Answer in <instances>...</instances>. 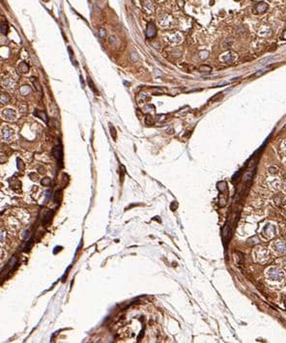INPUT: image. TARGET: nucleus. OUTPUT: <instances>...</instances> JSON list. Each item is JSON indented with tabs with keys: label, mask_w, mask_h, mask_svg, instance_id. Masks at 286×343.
Returning <instances> with one entry per match:
<instances>
[{
	"label": "nucleus",
	"mask_w": 286,
	"mask_h": 343,
	"mask_svg": "<svg viewBox=\"0 0 286 343\" xmlns=\"http://www.w3.org/2000/svg\"><path fill=\"white\" fill-rule=\"evenodd\" d=\"M266 274L268 278L274 280V281H280V280L283 279V276H284L283 272H282L279 268L274 267V266L268 268Z\"/></svg>",
	"instance_id": "obj_1"
},
{
	"label": "nucleus",
	"mask_w": 286,
	"mask_h": 343,
	"mask_svg": "<svg viewBox=\"0 0 286 343\" xmlns=\"http://www.w3.org/2000/svg\"><path fill=\"white\" fill-rule=\"evenodd\" d=\"M0 117L8 122H14L17 119V112L13 108H3L0 111Z\"/></svg>",
	"instance_id": "obj_2"
},
{
	"label": "nucleus",
	"mask_w": 286,
	"mask_h": 343,
	"mask_svg": "<svg viewBox=\"0 0 286 343\" xmlns=\"http://www.w3.org/2000/svg\"><path fill=\"white\" fill-rule=\"evenodd\" d=\"M1 137L2 139L4 140L5 142H10L12 141V139L14 137V132L13 131L11 130L9 127H4L2 129V132H1Z\"/></svg>",
	"instance_id": "obj_3"
},
{
	"label": "nucleus",
	"mask_w": 286,
	"mask_h": 343,
	"mask_svg": "<svg viewBox=\"0 0 286 343\" xmlns=\"http://www.w3.org/2000/svg\"><path fill=\"white\" fill-rule=\"evenodd\" d=\"M273 249L277 253L284 254L286 253V243L284 241H281V240H278V241H276L273 244Z\"/></svg>",
	"instance_id": "obj_4"
},
{
	"label": "nucleus",
	"mask_w": 286,
	"mask_h": 343,
	"mask_svg": "<svg viewBox=\"0 0 286 343\" xmlns=\"http://www.w3.org/2000/svg\"><path fill=\"white\" fill-rule=\"evenodd\" d=\"M157 34V29L156 26L153 23H149L147 26V30H146V36L147 38H153Z\"/></svg>",
	"instance_id": "obj_5"
},
{
	"label": "nucleus",
	"mask_w": 286,
	"mask_h": 343,
	"mask_svg": "<svg viewBox=\"0 0 286 343\" xmlns=\"http://www.w3.org/2000/svg\"><path fill=\"white\" fill-rule=\"evenodd\" d=\"M268 9V5L266 4L265 2H260L259 4L256 6L255 8V13L256 14H263L265 13Z\"/></svg>",
	"instance_id": "obj_6"
},
{
	"label": "nucleus",
	"mask_w": 286,
	"mask_h": 343,
	"mask_svg": "<svg viewBox=\"0 0 286 343\" xmlns=\"http://www.w3.org/2000/svg\"><path fill=\"white\" fill-rule=\"evenodd\" d=\"M53 155H54V157L57 158V161H59V163H61L62 158H63V152H62L61 147H59V146L55 147V148L53 149Z\"/></svg>",
	"instance_id": "obj_7"
},
{
	"label": "nucleus",
	"mask_w": 286,
	"mask_h": 343,
	"mask_svg": "<svg viewBox=\"0 0 286 343\" xmlns=\"http://www.w3.org/2000/svg\"><path fill=\"white\" fill-rule=\"evenodd\" d=\"M14 84H15L14 80L9 76H6L2 79V85L6 88H12L14 86Z\"/></svg>",
	"instance_id": "obj_8"
},
{
	"label": "nucleus",
	"mask_w": 286,
	"mask_h": 343,
	"mask_svg": "<svg viewBox=\"0 0 286 343\" xmlns=\"http://www.w3.org/2000/svg\"><path fill=\"white\" fill-rule=\"evenodd\" d=\"M29 71V66L26 62H21L17 67V72L20 73H26Z\"/></svg>",
	"instance_id": "obj_9"
},
{
	"label": "nucleus",
	"mask_w": 286,
	"mask_h": 343,
	"mask_svg": "<svg viewBox=\"0 0 286 343\" xmlns=\"http://www.w3.org/2000/svg\"><path fill=\"white\" fill-rule=\"evenodd\" d=\"M11 97L9 94L7 93H0V104L2 105H7L8 102H10Z\"/></svg>",
	"instance_id": "obj_10"
},
{
	"label": "nucleus",
	"mask_w": 286,
	"mask_h": 343,
	"mask_svg": "<svg viewBox=\"0 0 286 343\" xmlns=\"http://www.w3.org/2000/svg\"><path fill=\"white\" fill-rule=\"evenodd\" d=\"M31 92H32L31 87L28 86V85H23L20 88V93L23 96H27V95L30 94Z\"/></svg>",
	"instance_id": "obj_11"
},
{
	"label": "nucleus",
	"mask_w": 286,
	"mask_h": 343,
	"mask_svg": "<svg viewBox=\"0 0 286 343\" xmlns=\"http://www.w3.org/2000/svg\"><path fill=\"white\" fill-rule=\"evenodd\" d=\"M234 59H235V55H234V53H231V52L223 55V56L221 57V60H223L224 62H227V63H231Z\"/></svg>",
	"instance_id": "obj_12"
},
{
	"label": "nucleus",
	"mask_w": 286,
	"mask_h": 343,
	"mask_svg": "<svg viewBox=\"0 0 286 343\" xmlns=\"http://www.w3.org/2000/svg\"><path fill=\"white\" fill-rule=\"evenodd\" d=\"M35 115L37 116V117H39V118H41L44 122H47V117H46V113L44 112V111H41V110H36Z\"/></svg>",
	"instance_id": "obj_13"
},
{
	"label": "nucleus",
	"mask_w": 286,
	"mask_h": 343,
	"mask_svg": "<svg viewBox=\"0 0 286 343\" xmlns=\"http://www.w3.org/2000/svg\"><path fill=\"white\" fill-rule=\"evenodd\" d=\"M31 80H32L33 84H34V86L36 87V89H37L38 91H41L42 89H41V86H40V82H39V80H38L37 78H35V77H32V78H31Z\"/></svg>",
	"instance_id": "obj_14"
},
{
	"label": "nucleus",
	"mask_w": 286,
	"mask_h": 343,
	"mask_svg": "<svg viewBox=\"0 0 286 343\" xmlns=\"http://www.w3.org/2000/svg\"><path fill=\"white\" fill-rule=\"evenodd\" d=\"M0 31H1L3 34H7V31H8V25L5 23H0Z\"/></svg>",
	"instance_id": "obj_15"
},
{
	"label": "nucleus",
	"mask_w": 286,
	"mask_h": 343,
	"mask_svg": "<svg viewBox=\"0 0 286 343\" xmlns=\"http://www.w3.org/2000/svg\"><path fill=\"white\" fill-rule=\"evenodd\" d=\"M212 68L209 67L207 65H201L199 67V71L200 72H211Z\"/></svg>",
	"instance_id": "obj_16"
},
{
	"label": "nucleus",
	"mask_w": 286,
	"mask_h": 343,
	"mask_svg": "<svg viewBox=\"0 0 286 343\" xmlns=\"http://www.w3.org/2000/svg\"><path fill=\"white\" fill-rule=\"evenodd\" d=\"M50 183H51V181H50V179L49 178V177H46V178H44L41 181V184H42L43 186H49V185H50Z\"/></svg>",
	"instance_id": "obj_17"
},
{
	"label": "nucleus",
	"mask_w": 286,
	"mask_h": 343,
	"mask_svg": "<svg viewBox=\"0 0 286 343\" xmlns=\"http://www.w3.org/2000/svg\"><path fill=\"white\" fill-rule=\"evenodd\" d=\"M218 190H221V191H223L224 190H226V184H225V182H221V183L218 184Z\"/></svg>",
	"instance_id": "obj_18"
},
{
	"label": "nucleus",
	"mask_w": 286,
	"mask_h": 343,
	"mask_svg": "<svg viewBox=\"0 0 286 343\" xmlns=\"http://www.w3.org/2000/svg\"><path fill=\"white\" fill-rule=\"evenodd\" d=\"M87 80H88V83H89V85H90V87H91V89H92L95 93H97V90L95 89V87H94V83L92 82V80H91V78H90V76H88L87 77Z\"/></svg>",
	"instance_id": "obj_19"
},
{
	"label": "nucleus",
	"mask_w": 286,
	"mask_h": 343,
	"mask_svg": "<svg viewBox=\"0 0 286 343\" xmlns=\"http://www.w3.org/2000/svg\"><path fill=\"white\" fill-rule=\"evenodd\" d=\"M17 161H19V163H17V168H19L20 170H21V169L24 167L23 163H21V161L20 160V158H17Z\"/></svg>",
	"instance_id": "obj_20"
},
{
	"label": "nucleus",
	"mask_w": 286,
	"mask_h": 343,
	"mask_svg": "<svg viewBox=\"0 0 286 343\" xmlns=\"http://www.w3.org/2000/svg\"><path fill=\"white\" fill-rule=\"evenodd\" d=\"M100 35H101L102 38H104V37L105 36V32L104 29H100Z\"/></svg>",
	"instance_id": "obj_21"
},
{
	"label": "nucleus",
	"mask_w": 286,
	"mask_h": 343,
	"mask_svg": "<svg viewBox=\"0 0 286 343\" xmlns=\"http://www.w3.org/2000/svg\"><path fill=\"white\" fill-rule=\"evenodd\" d=\"M282 38H283L284 40H286V30L283 32V34H282Z\"/></svg>",
	"instance_id": "obj_22"
}]
</instances>
